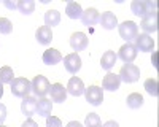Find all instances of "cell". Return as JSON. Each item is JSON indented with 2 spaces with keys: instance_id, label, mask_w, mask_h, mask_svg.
Segmentation results:
<instances>
[{
  "instance_id": "6da1fadb",
  "label": "cell",
  "mask_w": 159,
  "mask_h": 127,
  "mask_svg": "<svg viewBox=\"0 0 159 127\" xmlns=\"http://www.w3.org/2000/svg\"><path fill=\"white\" fill-rule=\"evenodd\" d=\"M130 10L135 16L143 18H150V16H157L156 13V3L150 2V0H134L130 3Z\"/></svg>"
},
{
  "instance_id": "7a4b0ae2",
  "label": "cell",
  "mask_w": 159,
  "mask_h": 127,
  "mask_svg": "<svg viewBox=\"0 0 159 127\" xmlns=\"http://www.w3.org/2000/svg\"><path fill=\"white\" fill-rule=\"evenodd\" d=\"M10 84H11V94L15 97L25 99L32 92V83L27 78H15Z\"/></svg>"
},
{
  "instance_id": "3957f363",
  "label": "cell",
  "mask_w": 159,
  "mask_h": 127,
  "mask_svg": "<svg viewBox=\"0 0 159 127\" xmlns=\"http://www.w3.org/2000/svg\"><path fill=\"white\" fill-rule=\"evenodd\" d=\"M118 32H119V37L123 40H126V43H130L139 35V25L134 21H124L123 24L118 25Z\"/></svg>"
},
{
  "instance_id": "277c9868",
  "label": "cell",
  "mask_w": 159,
  "mask_h": 127,
  "mask_svg": "<svg viewBox=\"0 0 159 127\" xmlns=\"http://www.w3.org/2000/svg\"><path fill=\"white\" fill-rule=\"evenodd\" d=\"M119 80L130 84V83H135L139 78H140V68L137 65H134V64H124V65L121 67V70H119Z\"/></svg>"
},
{
  "instance_id": "5b68a950",
  "label": "cell",
  "mask_w": 159,
  "mask_h": 127,
  "mask_svg": "<svg viewBox=\"0 0 159 127\" xmlns=\"http://www.w3.org/2000/svg\"><path fill=\"white\" fill-rule=\"evenodd\" d=\"M30 83H32V92H34L35 95H38L40 99L46 97V94H49L51 84H49V81L45 78L43 75H37Z\"/></svg>"
},
{
  "instance_id": "8992f818",
  "label": "cell",
  "mask_w": 159,
  "mask_h": 127,
  "mask_svg": "<svg viewBox=\"0 0 159 127\" xmlns=\"http://www.w3.org/2000/svg\"><path fill=\"white\" fill-rule=\"evenodd\" d=\"M137 53H139V51L135 49L134 45H132V43H126V45H123L121 48H119L116 56L121 59L124 64H132L135 60V57H137Z\"/></svg>"
},
{
  "instance_id": "52a82bcc",
  "label": "cell",
  "mask_w": 159,
  "mask_h": 127,
  "mask_svg": "<svg viewBox=\"0 0 159 127\" xmlns=\"http://www.w3.org/2000/svg\"><path fill=\"white\" fill-rule=\"evenodd\" d=\"M84 95L91 105L97 107L103 102V89H100L99 86H89L88 89H84Z\"/></svg>"
},
{
  "instance_id": "ba28073f",
  "label": "cell",
  "mask_w": 159,
  "mask_h": 127,
  "mask_svg": "<svg viewBox=\"0 0 159 127\" xmlns=\"http://www.w3.org/2000/svg\"><path fill=\"white\" fill-rule=\"evenodd\" d=\"M134 46L137 51H143V53H150V51H153L154 48V42H153V38L147 33H139L135 37V40H134Z\"/></svg>"
},
{
  "instance_id": "9c48e42d",
  "label": "cell",
  "mask_w": 159,
  "mask_h": 127,
  "mask_svg": "<svg viewBox=\"0 0 159 127\" xmlns=\"http://www.w3.org/2000/svg\"><path fill=\"white\" fill-rule=\"evenodd\" d=\"M64 67L65 70H67L69 73L75 75L80 72V68H81V57H80L76 53H72L69 56L64 57Z\"/></svg>"
},
{
  "instance_id": "30bf717a",
  "label": "cell",
  "mask_w": 159,
  "mask_h": 127,
  "mask_svg": "<svg viewBox=\"0 0 159 127\" xmlns=\"http://www.w3.org/2000/svg\"><path fill=\"white\" fill-rule=\"evenodd\" d=\"M88 43H89V40H88L86 33H83V32H75L70 37V46L76 53L78 51H84L88 48Z\"/></svg>"
},
{
  "instance_id": "8fae6325",
  "label": "cell",
  "mask_w": 159,
  "mask_h": 127,
  "mask_svg": "<svg viewBox=\"0 0 159 127\" xmlns=\"http://www.w3.org/2000/svg\"><path fill=\"white\" fill-rule=\"evenodd\" d=\"M67 92L70 94V95H73V97H80V95H83L84 94V84H83V81L78 78V76H72V78L69 80V84H67Z\"/></svg>"
},
{
  "instance_id": "7c38bea8",
  "label": "cell",
  "mask_w": 159,
  "mask_h": 127,
  "mask_svg": "<svg viewBox=\"0 0 159 127\" xmlns=\"http://www.w3.org/2000/svg\"><path fill=\"white\" fill-rule=\"evenodd\" d=\"M49 95L52 102H57V103H64L65 99H67V89H65L61 83L51 84L49 87Z\"/></svg>"
},
{
  "instance_id": "4fadbf2b",
  "label": "cell",
  "mask_w": 159,
  "mask_h": 127,
  "mask_svg": "<svg viewBox=\"0 0 159 127\" xmlns=\"http://www.w3.org/2000/svg\"><path fill=\"white\" fill-rule=\"evenodd\" d=\"M99 22L105 30H113L115 27H118V19L115 16V13H111V11L102 13L100 18H99Z\"/></svg>"
},
{
  "instance_id": "5bb4252c",
  "label": "cell",
  "mask_w": 159,
  "mask_h": 127,
  "mask_svg": "<svg viewBox=\"0 0 159 127\" xmlns=\"http://www.w3.org/2000/svg\"><path fill=\"white\" fill-rule=\"evenodd\" d=\"M119 84H121V80H119V76L115 75V73H107L102 80V87L107 89V91H111V92L118 91Z\"/></svg>"
},
{
  "instance_id": "9a60e30c",
  "label": "cell",
  "mask_w": 159,
  "mask_h": 127,
  "mask_svg": "<svg viewBox=\"0 0 159 127\" xmlns=\"http://www.w3.org/2000/svg\"><path fill=\"white\" fill-rule=\"evenodd\" d=\"M21 111H22L24 116H27V118L34 116V114L37 113V99L30 97V95L22 99V102H21Z\"/></svg>"
},
{
  "instance_id": "2e32d148",
  "label": "cell",
  "mask_w": 159,
  "mask_h": 127,
  "mask_svg": "<svg viewBox=\"0 0 159 127\" xmlns=\"http://www.w3.org/2000/svg\"><path fill=\"white\" fill-rule=\"evenodd\" d=\"M99 18H100V15L96 8H88L81 15V22L84 25H88V27H91V25H96L99 22Z\"/></svg>"
},
{
  "instance_id": "e0dca14e",
  "label": "cell",
  "mask_w": 159,
  "mask_h": 127,
  "mask_svg": "<svg viewBox=\"0 0 159 127\" xmlns=\"http://www.w3.org/2000/svg\"><path fill=\"white\" fill-rule=\"evenodd\" d=\"M51 111H52V102L46 97H42L40 100H37V113L43 118L51 116Z\"/></svg>"
},
{
  "instance_id": "ac0fdd59",
  "label": "cell",
  "mask_w": 159,
  "mask_h": 127,
  "mask_svg": "<svg viewBox=\"0 0 159 127\" xmlns=\"http://www.w3.org/2000/svg\"><path fill=\"white\" fill-rule=\"evenodd\" d=\"M35 38L40 45H49L51 40H52V30L49 27H46V25L38 27L37 32H35Z\"/></svg>"
},
{
  "instance_id": "d6986e66",
  "label": "cell",
  "mask_w": 159,
  "mask_h": 127,
  "mask_svg": "<svg viewBox=\"0 0 159 127\" xmlns=\"http://www.w3.org/2000/svg\"><path fill=\"white\" fill-rule=\"evenodd\" d=\"M42 59H43V64H46V65H56V64H59L62 60V56H61V53L57 49L49 48V49H46L43 53Z\"/></svg>"
},
{
  "instance_id": "ffe728a7",
  "label": "cell",
  "mask_w": 159,
  "mask_h": 127,
  "mask_svg": "<svg viewBox=\"0 0 159 127\" xmlns=\"http://www.w3.org/2000/svg\"><path fill=\"white\" fill-rule=\"evenodd\" d=\"M116 59H118V56H116L115 51H105V53L102 54V57H100V65H102V68H103V70L113 68L115 64H116Z\"/></svg>"
},
{
  "instance_id": "44dd1931",
  "label": "cell",
  "mask_w": 159,
  "mask_h": 127,
  "mask_svg": "<svg viewBox=\"0 0 159 127\" xmlns=\"http://www.w3.org/2000/svg\"><path fill=\"white\" fill-rule=\"evenodd\" d=\"M65 15H67L70 19H81L83 8H81V5L76 3V2H69L67 7H65Z\"/></svg>"
},
{
  "instance_id": "7402d4cb",
  "label": "cell",
  "mask_w": 159,
  "mask_h": 127,
  "mask_svg": "<svg viewBox=\"0 0 159 127\" xmlns=\"http://www.w3.org/2000/svg\"><path fill=\"white\" fill-rule=\"evenodd\" d=\"M140 27L145 30V33H153L157 32V16H150V18H143L140 22Z\"/></svg>"
},
{
  "instance_id": "603a6c76",
  "label": "cell",
  "mask_w": 159,
  "mask_h": 127,
  "mask_svg": "<svg viewBox=\"0 0 159 127\" xmlns=\"http://www.w3.org/2000/svg\"><path fill=\"white\" fill-rule=\"evenodd\" d=\"M61 22V13L57 10H48L45 13V24H46V27L52 29L54 25H59Z\"/></svg>"
},
{
  "instance_id": "cb8c5ba5",
  "label": "cell",
  "mask_w": 159,
  "mask_h": 127,
  "mask_svg": "<svg viewBox=\"0 0 159 127\" xmlns=\"http://www.w3.org/2000/svg\"><path fill=\"white\" fill-rule=\"evenodd\" d=\"M126 103H127V107L130 110H137V108H140L143 105V97L140 94H137V92L129 94L127 99H126Z\"/></svg>"
},
{
  "instance_id": "d4e9b609",
  "label": "cell",
  "mask_w": 159,
  "mask_h": 127,
  "mask_svg": "<svg viewBox=\"0 0 159 127\" xmlns=\"http://www.w3.org/2000/svg\"><path fill=\"white\" fill-rule=\"evenodd\" d=\"M18 10L22 13V15H32L34 10H35V2L34 0H19Z\"/></svg>"
},
{
  "instance_id": "484cf974",
  "label": "cell",
  "mask_w": 159,
  "mask_h": 127,
  "mask_svg": "<svg viewBox=\"0 0 159 127\" xmlns=\"http://www.w3.org/2000/svg\"><path fill=\"white\" fill-rule=\"evenodd\" d=\"M145 89H147V92L153 97H157L159 95V84H157V80L154 78H148L145 81Z\"/></svg>"
},
{
  "instance_id": "4316f807",
  "label": "cell",
  "mask_w": 159,
  "mask_h": 127,
  "mask_svg": "<svg viewBox=\"0 0 159 127\" xmlns=\"http://www.w3.org/2000/svg\"><path fill=\"white\" fill-rule=\"evenodd\" d=\"M13 76H15V73H13V68L11 67H2L0 68V83L2 84H7V83H11Z\"/></svg>"
},
{
  "instance_id": "83f0119b",
  "label": "cell",
  "mask_w": 159,
  "mask_h": 127,
  "mask_svg": "<svg viewBox=\"0 0 159 127\" xmlns=\"http://www.w3.org/2000/svg\"><path fill=\"white\" fill-rule=\"evenodd\" d=\"M84 125L86 127H102L99 114L97 113H89L86 116V119H84Z\"/></svg>"
},
{
  "instance_id": "f1b7e54d",
  "label": "cell",
  "mask_w": 159,
  "mask_h": 127,
  "mask_svg": "<svg viewBox=\"0 0 159 127\" xmlns=\"http://www.w3.org/2000/svg\"><path fill=\"white\" fill-rule=\"evenodd\" d=\"M13 32V22L7 18H0V33L8 35Z\"/></svg>"
},
{
  "instance_id": "f546056e",
  "label": "cell",
  "mask_w": 159,
  "mask_h": 127,
  "mask_svg": "<svg viewBox=\"0 0 159 127\" xmlns=\"http://www.w3.org/2000/svg\"><path fill=\"white\" fill-rule=\"evenodd\" d=\"M46 127H62V121L56 116H48L46 118Z\"/></svg>"
},
{
  "instance_id": "4dcf8cb0",
  "label": "cell",
  "mask_w": 159,
  "mask_h": 127,
  "mask_svg": "<svg viewBox=\"0 0 159 127\" xmlns=\"http://www.w3.org/2000/svg\"><path fill=\"white\" fill-rule=\"evenodd\" d=\"M5 118H7V107L3 103H0V125L3 124Z\"/></svg>"
},
{
  "instance_id": "1f68e13d",
  "label": "cell",
  "mask_w": 159,
  "mask_h": 127,
  "mask_svg": "<svg viewBox=\"0 0 159 127\" xmlns=\"http://www.w3.org/2000/svg\"><path fill=\"white\" fill-rule=\"evenodd\" d=\"M21 127H38V124H37L34 119H27V121H25Z\"/></svg>"
},
{
  "instance_id": "d6a6232c",
  "label": "cell",
  "mask_w": 159,
  "mask_h": 127,
  "mask_svg": "<svg viewBox=\"0 0 159 127\" xmlns=\"http://www.w3.org/2000/svg\"><path fill=\"white\" fill-rule=\"evenodd\" d=\"M3 5L7 7V8H10V10H16L18 8V3H15V2H8V0H5V2H3Z\"/></svg>"
},
{
  "instance_id": "836d02e7",
  "label": "cell",
  "mask_w": 159,
  "mask_h": 127,
  "mask_svg": "<svg viewBox=\"0 0 159 127\" xmlns=\"http://www.w3.org/2000/svg\"><path fill=\"white\" fill-rule=\"evenodd\" d=\"M102 127H119V125H118V122H116V121H107Z\"/></svg>"
},
{
  "instance_id": "e575fe53",
  "label": "cell",
  "mask_w": 159,
  "mask_h": 127,
  "mask_svg": "<svg viewBox=\"0 0 159 127\" xmlns=\"http://www.w3.org/2000/svg\"><path fill=\"white\" fill-rule=\"evenodd\" d=\"M67 127H83V124L78 122V121H72V122L67 124Z\"/></svg>"
},
{
  "instance_id": "d590c367",
  "label": "cell",
  "mask_w": 159,
  "mask_h": 127,
  "mask_svg": "<svg viewBox=\"0 0 159 127\" xmlns=\"http://www.w3.org/2000/svg\"><path fill=\"white\" fill-rule=\"evenodd\" d=\"M2 95H3V84L0 83V99H2Z\"/></svg>"
},
{
  "instance_id": "8d00e7d4",
  "label": "cell",
  "mask_w": 159,
  "mask_h": 127,
  "mask_svg": "<svg viewBox=\"0 0 159 127\" xmlns=\"http://www.w3.org/2000/svg\"><path fill=\"white\" fill-rule=\"evenodd\" d=\"M0 127H7V125H0Z\"/></svg>"
}]
</instances>
